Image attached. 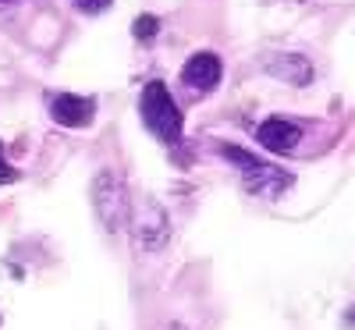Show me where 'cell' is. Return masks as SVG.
Segmentation results:
<instances>
[{
  "instance_id": "1",
  "label": "cell",
  "mask_w": 355,
  "mask_h": 330,
  "mask_svg": "<svg viewBox=\"0 0 355 330\" xmlns=\"http://www.w3.org/2000/svg\"><path fill=\"white\" fill-rule=\"evenodd\" d=\"M139 114H142L146 128H150L157 139H164V142H182V110H178V103L171 100V93H167L164 82L142 85Z\"/></svg>"
},
{
  "instance_id": "2",
  "label": "cell",
  "mask_w": 355,
  "mask_h": 330,
  "mask_svg": "<svg viewBox=\"0 0 355 330\" xmlns=\"http://www.w3.org/2000/svg\"><path fill=\"white\" fill-rule=\"evenodd\" d=\"M89 196H93V206H96V217L107 231H117L125 227V220L132 217V202H128V192L121 185V177H117L114 171H100L93 177V189H89Z\"/></svg>"
},
{
  "instance_id": "3",
  "label": "cell",
  "mask_w": 355,
  "mask_h": 330,
  "mask_svg": "<svg viewBox=\"0 0 355 330\" xmlns=\"http://www.w3.org/2000/svg\"><path fill=\"white\" fill-rule=\"evenodd\" d=\"M220 153L227 157V160H234L242 171H245V189L249 192H256V196H281L295 177L288 174V171H281V167H270V164H263V160H256V157H249L245 149H239V146H220Z\"/></svg>"
},
{
  "instance_id": "4",
  "label": "cell",
  "mask_w": 355,
  "mask_h": 330,
  "mask_svg": "<svg viewBox=\"0 0 355 330\" xmlns=\"http://www.w3.org/2000/svg\"><path fill=\"white\" fill-rule=\"evenodd\" d=\"M132 234H135V242L142 249H164L167 245V238H171V220H167V209L153 199H142L135 209H132Z\"/></svg>"
},
{
  "instance_id": "5",
  "label": "cell",
  "mask_w": 355,
  "mask_h": 330,
  "mask_svg": "<svg viewBox=\"0 0 355 330\" xmlns=\"http://www.w3.org/2000/svg\"><path fill=\"white\" fill-rule=\"evenodd\" d=\"M96 114V103L89 96H71V93H53L50 96V117L64 128H85Z\"/></svg>"
},
{
  "instance_id": "6",
  "label": "cell",
  "mask_w": 355,
  "mask_h": 330,
  "mask_svg": "<svg viewBox=\"0 0 355 330\" xmlns=\"http://www.w3.org/2000/svg\"><path fill=\"white\" fill-rule=\"evenodd\" d=\"M224 68H220V57L210 53V50H202V53H192L185 68H182V82L189 89H199V93H210V89H217Z\"/></svg>"
},
{
  "instance_id": "7",
  "label": "cell",
  "mask_w": 355,
  "mask_h": 330,
  "mask_svg": "<svg viewBox=\"0 0 355 330\" xmlns=\"http://www.w3.org/2000/svg\"><path fill=\"white\" fill-rule=\"evenodd\" d=\"M256 139H259L263 149H270V153H288V149L299 146L302 128L295 121H284V117H266V121L256 128Z\"/></svg>"
},
{
  "instance_id": "8",
  "label": "cell",
  "mask_w": 355,
  "mask_h": 330,
  "mask_svg": "<svg viewBox=\"0 0 355 330\" xmlns=\"http://www.w3.org/2000/svg\"><path fill=\"white\" fill-rule=\"evenodd\" d=\"M270 75H277L291 85H309L313 82V64L299 53H284V57H274L270 61Z\"/></svg>"
},
{
  "instance_id": "9",
  "label": "cell",
  "mask_w": 355,
  "mask_h": 330,
  "mask_svg": "<svg viewBox=\"0 0 355 330\" xmlns=\"http://www.w3.org/2000/svg\"><path fill=\"white\" fill-rule=\"evenodd\" d=\"M132 33H135V40H146V43H150V40L160 33V21H157L153 15H142V18H135Z\"/></svg>"
},
{
  "instance_id": "10",
  "label": "cell",
  "mask_w": 355,
  "mask_h": 330,
  "mask_svg": "<svg viewBox=\"0 0 355 330\" xmlns=\"http://www.w3.org/2000/svg\"><path fill=\"white\" fill-rule=\"evenodd\" d=\"M71 4H75L78 11H85V15H100V11L110 8V0H71Z\"/></svg>"
},
{
  "instance_id": "11",
  "label": "cell",
  "mask_w": 355,
  "mask_h": 330,
  "mask_svg": "<svg viewBox=\"0 0 355 330\" xmlns=\"http://www.w3.org/2000/svg\"><path fill=\"white\" fill-rule=\"evenodd\" d=\"M15 177H18V171L8 164V157H4V146H0V185H11Z\"/></svg>"
},
{
  "instance_id": "12",
  "label": "cell",
  "mask_w": 355,
  "mask_h": 330,
  "mask_svg": "<svg viewBox=\"0 0 355 330\" xmlns=\"http://www.w3.org/2000/svg\"><path fill=\"white\" fill-rule=\"evenodd\" d=\"M348 323H355V306H352V309H348Z\"/></svg>"
}]
</instances>
